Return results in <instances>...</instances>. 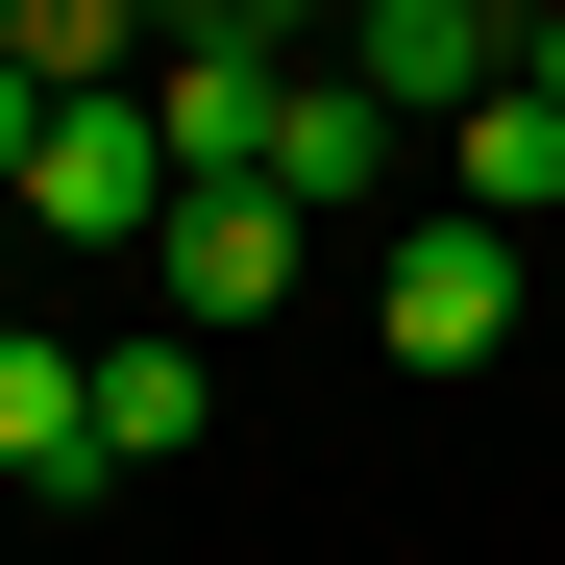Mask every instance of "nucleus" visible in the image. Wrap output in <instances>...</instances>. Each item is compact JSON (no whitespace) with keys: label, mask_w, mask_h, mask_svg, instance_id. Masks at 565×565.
Wrapping results in <instances>:
<instances>
[{"label":"nucleus","mask_w":565,"mask_h":565,"mask_svg":"<svg viewBox=\"0 0 565 565\" xmlns=\"http://www.w3.org/2000/svg\"><path fill=\"white\" fill-rule=\"evenodd\" d=\"M0 222H50V246H172V124H148V99H50V148H25Z\"/></svg>","instance_id":"obj_1"},{"label":"nucleus","mask_w":565,"mask_h":565,"mask_svg":"<svg viewBox=\"0 0 565 565\" xmlns=\"http://www.w3.org/2000/svg\"><path fill=\"white\" fill-rule=\"evenodd\" d=\"M541 296H516V222H418L394 270H369V344H394V369H492Z\"/></svg>","instance_id":"obj_2"},{"label":"nucleus","mask_w":565,"mask_h":565,"mask_svg":"<svg viewBox=\"0 0 565 565\" xmlns=\"http://www.w3.org/2000/svg\"><path fill=\"white\" fill-rule=\"evenodd\" d=\"M296 74H320V50H172V74H148L172 198H270V148H296Z\"/></svg>","instance_id":"obj_3"},{"label":"nucleus","mask_w":565,"mask_h":565,"mask_svg":"<svg viewBox=\"0 0 565 565\" xmlns=\"http://www.w3.org/2000/svg\"><path fill=\"white\" fill-rule=\"evenodd\" d=\"M320 74H369L394 124H467V99L516 74V0H344V50H320Z\"/></svg>","instance_id":"obj_4"},{"label":"nucleus","mask_w":565,"mask_h":565,"mask_svg":"<svg viewBox=\"0 0 565 565\" xmlns=\"http://www.w3.org/2000/svg\"><path fill=\"white\" fill-rule=\"evenodd\" d=\"M296 246H320L296 198H172V246H148V296H172V320H270V296H296Z\"/></svg>","instance_id":"obj_5"},{"label":"nucleus","mask_w":565,"mask_h":565,"mask_svg":"<svg viewBox=\"0 0 565 565\" xmlns=\"http://www.w3.org/2000/svg\"><path fill=\"white\" fill-rule=\"evenodd\" d=\"M0 492H99V344L0 320Z\"/></svg>","instance_id":"obj_6"},{"label":"nucleus","mask_w":565,"mask_h":565,"mask_svg":"<svg viewBox=\"0 0 565 565\" xmlns=\"http://www.w3.org/2000/svg\"><path fill=\"white\" fill-rule=\"evenodd\" d=\"M270 198H296V222H369V198H394V99H369V74H296V148H270Z\"/></svg>","instance_id":"obj_7"},{"label":"nucleus","mask_w":565,"mask_h":565,"mask_svg":"<svg viewBox=\"0 0 565 565\" xmlns=\"http://www.w3.org/2000/svg\"><path fill=\"white\" fill-rule=\"evenodd\" d=\"M541 198H565V99H516V74H492V99L443 124V222H541Z\"/></svg>","instance_id":"obj_8"},{"label":"nucleus","mask_w":565,"mask_h":565,"mask_svg":"<svg viewBox=\"0 0 565 565\" xmlns=\"http://www.w3.org/2000/svg\"><path fill=\"white\" fill-rule=\"evenodd\" d=\"M198 418H222V369H198V320H124V344H99V467H172Z\"/></svg>","instance_id":"obj_9"},{"label":"nucleus","mask_w":565,"mask_h":565,"mask_svg":"<svg viewBox=\"0 0 565 565\" xmlns=\"http://www.w3.org/2000/svg\"><path fill=\"white\" fill-rule=\"evenodd\" d=\"M172 50H344V0H148Z\"/></svg>","instance_id":"obj_10"},{"label":"nucleus","mask_w":565,"mask_h":565,"mask_svg":"<svg viewBox=\"0 0 565 565\" xmlns=\"http://www.w3.org/2000/svg\"><path fill=\"white\" fill-rule=\"evenodd\" d=\"M25 148H50V74H25V50H0V198H25Z\"/></svg>","instance_id":"obj_11"},{"label":"nucleus","mask_w":565,"mask_h":565,"mask_svg":"<svg viewBox=\"0 0 565 565\" xmlns=\"http://www.w3.org/2000/svg\"><path fill=\"white\" fill-rule=\"evenodd\" d=\"M516 99H565V0H516Z\"/></svg>","instance_id":"obj_12"}]
</instances>
